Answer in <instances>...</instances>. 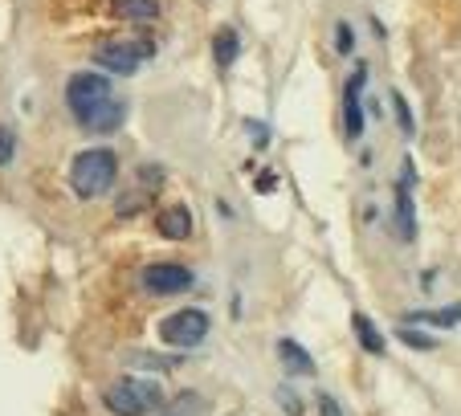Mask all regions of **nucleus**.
<instances>
[{
  "label": "nucleus",
  "mask_w": 461,
  "mask_h": 416,
  "mask_svg": "<svg viewBox=\"0 0 461 416\" xmlns=\"http://www.w3.org/2000/svg\"><path fill=\"white\" fill-rule=\"evenodd\" d=\"M114 176H119V156L111 148H90L78 151L70 164V188L78 192L82 200H95L103 192H111Z\"/></svg>",
  "instance_id": "f257e3e1"
},
{
  "label": "nucleus",
  "mask_w": 461,
  "mask_h": 416,
  "mask_svg": "<svg viewBox=\"0 0 461 416\" xmlns=\"http://www.w3.org/2000/svg\"><path fill=\"white\" fill-rule=\"evenodd\" d=\"M103 400L114 416H148L164 404V392H159V384H151V380H135V375H127V380L111 384Z\"/></svg>",
  "instance_id": "f03ea898"
},
{
  "label": "nucleus",
  "mask_w": 461,
  "mask_h": 416,
  "mask_svg": "<svg viewBox=\"0 0 461 416\" xmlns=\"http://www.w3.org/2000/svg\"><path fill=\"white\" fill-rule=\"evenodd\" d=\"M111 98L114 95H111V78H106V74H74V78L66 82V106H70V114L82 127H86Z\"/></svg>",
  "instance_id": "7ed1b4c3"
},
{
  "label": "nucleus",
  "mask_w": 461,
  "mask_h": 416,
  "mask_svg": "<svg viewBox=\"0 0 461 416\" xmlns=\"http://www.w3.org/2000/svg\"><path fill=\"white\" fill-rule=\"evenodd\" d=\"M212 322L204 311H196V306H184V311L167 314L164 322H159V339H164L167 347H176V351H192V347H201L204 339H209Z\"/></svg>",
  "instance_id": "20e7f679"
},
{
  "label": "nucleus",
  "mask_w": 461,
  "mask_h": 416,
  "mask_svg": "<svg viewBox=\"0 0 461 416\" xmlns=\"http://www.w3.org/2000/svg\"><path fill=\"white\" fill-rule=\"evenodd\" d=\"M151 58V45H131V41H106L95 50V61L103 69H111V74H122V78H131V74H140V66Z\"/></svg>",
  "instance_id": "39448f33"
},
{
  "label": "nucleus",
  "mask_w": 461,
  "mask_h": 416,
  "mask_svg": "<svg viewBox=\"0 0 461 416\" xmlns=\"http://www.w3.org/2000/svg\"><path fill=\"white\" fill-rule=\"evenodd\" d=\"M143 290H151V294H159V298L184 294V290H192V269L184 266V261H151V266L143 269Z\"/></svg>",
  "instance_id": "423d86ee"
},
{
  "label": "nucleus",
  "mask_w": 461,
  "mask_h": 416,
  "mask_svg": "<svg viewBox=\"0 0 461 416\" xmlns=\"http://www.w3.org/2000/svg\"><path fill=\"white\" fill-rule=\"evenodd\" d=\"M364 86H367V66H356V74L343 86V131H348V139L364 135Z\"/></svg>",
  "instance_id": "0eeeda50"
},
{
  "label": "nucleus",
  "mask_w": 461,
  "mask_h": 416,
  "mask_svg": "<svg viewBox=\"0 0 461 416\" xmlns=\"http://www.w3.org/2000/svg\"><path fill=\"white\" fill-rule=\"evenodd\" d=\"M404 167H409L404 180H396V233H401V241H417V208H412V180H417V172H412V164Z\"/></svg>",
  "instance_id": "6e6552de"
},
{
  "label": "nucleus",
  "mask_w": 461,
  "mask_h": 416,
  "mask_svg": "<svg viewBox=\"0 0 461 416\" xmlns=\"http://www.w3.org/2000/svg\"><path fill=\"white\" fill-rule=\"evenodd\" d=\"M278 359H282V367H286V375H314L319 372L311 351H306L298 339H278Z\"/></svg>",
  "instance_id": "1a4fd4ad"
},
{
  "label": "nucleus",
  "mask_w": 461,
  "mask_h": 416,
  "mask_svg": "<svg viewBox=\"0 0 461 416\" xmlns=\"http://www.w3.org/2000/svg\"><path fill=\"white\" fill-rule=\"evenodd\" d=\"M156 229H159V237H167V241H184V237H192V217H188V208H184V204L164 208V213L156 217Z\"/></svg>",
  "instance_id": "9d476101"
},
{
  "label": "nucleus",
  "mask_w": 461,
  "mask_h": 416,
  "mask_svg": "<svg viewBox=\"0 0 461 416\" xmlns=\"http://www.w3.org/2000/svg\"><path fill=\"white\" fill-rule=\"evenodd\" d=\"M237 53H241V37H237V29L221 25L217 37H212V61H217L221 69H229L237 61Z\"/></svg>",
  "instance_id": "9b49d317"
},
{
  "label": "nucleus",
  "mask_w": 461,
  "mask_h": 416,
  "mask_svg": "<svg viewBox=\"0 0 461 416\" xmlns=\"http://www.w3.org/2000/svg\"><path fill=\"white\" fill-rule=\"evenodd\" d=\"M122 119H127V103L111 98V103H106L103 111H98L95 119L86 122V131H95V135H111V131H119V127H122Z\"/></svg>",
  "instance_id": "f8f14e48"
},
{
  "label": "nucleus",
  "mask_w": 461,
  "mask_h": 416,
  "mask_svg": "<svg viewBox=\"0 0 461 416\" xmlns=\"http://www.w3.org/2000/svg\"><path fill=\"white\" fill-rule=\"evenodd\" d=\"M351 327H356V339H359V347H364V351H372V356H384V351H388L380 327H375L367 314H351Z\"/></svg>",
  "instance_id": "ddd939ff"
},
{
  "label": "nucleus",
  "mask_w": 461,
  "mask_h": 416,
  "mask_svg": "<svg viewBox=\"0 0 461 416\" xmlns=\"http://www.w3.org/2000/svg\"><path fill=\"white\" fill-rule=\"evenodd\" d=\"M114 17L122 21H156L159 0H114Z\"/></svg>",
  "instance_id": "4468645a"
},
{
  "label": "nucleus",
  "mask_w": 461,
  "mask_h": 416,
  "mask_svg": "<svg viewBox=\"0 0 461 416\" xmlns=\"http://www.w3.org/2000/svg\"><path fill=\"white\" fill-rule=\"evenodd\" d=\"M409 322H425V327H453V322H461V306H445V311H409Z\"/></svg>",
  "instance_id": "2eb2a0df"
},
{
  "label": "nucleus",
  "mask_w": 461,
  "mask_h": 416,
  "mask_svg": "<svg viewBox=\"0 0 461 416\" xmlns=\"http://www.w3.org/2000/svg\"><path fill=\"white\" fill-rule=\"evenodd\" d=\"M392 114H396V122H401L404 135H412V131H417V122H412V111H409V98H404L401 90L392 95Z\"/></svg>",
  "instance_id": "dca6fc26"
},
{
  "label": "nucleus",
  "mask_w": 461,
  "mask_h": 416,
  "mask_svg": "<svg viewBox=\"0 0 461 416\" xmlns=\"http://www.w3.org/2000/svg\"><path fill=\"white\" fill-rule=\"evenodd\" d=\"M396 335H401V343L417 347V351H433V347H437V339H433V335H420V330H412V327H401Z\"/></svg>",
  "instance_id": "f3484780"
},
{
  "label": "nucleus",
  "mask_w": 461,
  "mask_h": 416,
  "mask_svg": "<svg viewBox=\"0 0 461 416\" xmlns=\"http://www.w3.org/2000/svg\"><path fill=\"white\" fill-rule=\"evenodd\" d=\"M13 156H17V135L13 127H0V167H9Z\"/></svg>",
  "instance_id": "a211bd4d"
},
{
  "label": "nucleus",
  "mask_w": 461,
  "mask_h": 416,
  "mask_svg": "<svg viewBox=\"0 0 461 416\" xmlns=\"http://www.w3.org/2000/svg\"><path fill=\"white\" fill-rule=\"evenodd\" d=\"M335 50H339V53H351V50H356V33H351L348 21H339V25H335Z\"/></svg>",
  "instance_id": "6ab92c4d"
},
{
  "label": "nucleus",
  "mask_w": 461,
  "mask_h": 416,
  "mask_svg": "<svg viewBox=\"0 0 461 416\" xmlns=\"http://www.w3.org/2000/svg\"><path fill=\"white\" fill-rule=\"evenodd\" d=\"M278 404H282L286 416H303V404H298V396L290 388H278Z\"/></svg>",
  "instance_id": "aec40b11"
},
{
  "label": "nucleus",
  "mask_w": 461,
  "mask_h": 416,
  "mask_svg": "<svg viewBox=\"0 0 461 416\" xmlns=\"http://www.w3.org/2000/svg\"><path fill=\"white\" fill-rule=\"evenodd\" d=\"M245 131H249L253 135V148H266V143H270V127H266V122H245Z\"/></svg>",
  "instance_id": "412c9836"
},
{
  "label": "nucleus",
  "mask_w": 461,
  "mask_h": 416,
  "mask_svg": "<svg viewBox=\"0 0 461 416\" xmlns=\"http://www.w3.org/2000/svg\"><path fill=\"white\" fill-rule=\"evenodd\" d=\"M319 416H343V408L335 404V396H327V392H319Z\"/></svg>",
  "instance_id": "4be33fe9"
},
{
  "label": "nucleus",
  "mask_w": 461,
  "mask_h": 416,
  "mask_svg": "<svg viewBox=\"0 0 461 416\" xmlns=\"http://www.w3.org/2000/svg\"><path fill=\"white\" fill-rule=\"evenodd\" d=\"M274 188H278V176H274V172L258 176V192H274Z\"/></svg>",
  "instance_id": "5701e85b"
}]
</instances>
